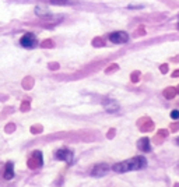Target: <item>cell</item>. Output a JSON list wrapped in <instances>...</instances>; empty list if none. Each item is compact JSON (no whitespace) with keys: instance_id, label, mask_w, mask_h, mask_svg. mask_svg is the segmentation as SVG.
Wrapping results in <instances>:
<instances>
[{"instance_id":"obj_11","label":"cell","mask_w":179,"mask_h":187,"mask_svg":"<svg viewBox=\"0 0 179 187\" xmlns=\"http://www.w3.org/2000/svg\"><path fill=\"white\" fill-rule=\"evenodd\" d=\"M52 4H67L69 0H50Z\"/></svg>"},{"instance_id":"obj_1","label":"cell","mask_w":179,"mask_h":187,"mask_svg":"<svg viewBox=\"0 0 179 187\" xmlns=\"http://www.w3.org/2000/svg\"><path fill=\"white\" fill-rule=\"evenodd\" d=\"M127 165H129V170H139V169H143L147 166V161H146L144 156L139 155V156H134V158L129 159Z\"/></svg>"},{"instance_id":"obj_13","label":"cell","mask_w":179,"mask_h":187,"mask_svg":"<svg viewBox=\"0 0 179 187\" xmlns=\"http://www.w3.org/2000/svg\"><path fill=\"white\" fill-rule=\"evenodd\" d=\"M129 8H143V6H133V4H130Z\"/></svg>"},{"instance_id":"obj_7","label":"cell","mask_w":179,"mask_h":187,"mask_svg":"<svg viewBox=\"0 0 179 187\" xmlns=\"http://www.w3.org/2000/svg\"><path fill=\"white\" fill-rule=\"evenodd\" d=\"M4 179L6 180H11L14 177V164L13 162H7L6 164V168H4Z\"/></svg>"},{"instance_id":"obj_6","label":"cell","mask_w":179,"mask_h":187,"mask_svg":"<svg viewBox=\"0 0 179 187\" xmlns=\"http://www.w3.org/2000/svg\"><path fill=\"white\" fill-rule=\"evenodd\" d=\"M108 170H109V166L106 164H98L97 166H94V169L91 170V174L94 177H100V176H104Z\"/></svg>"},{"instance_id":"obj_15","label":"cell","mask_w":179,"mask_h":187,"mask_svg":"<svg viewBox=\"0 0 179 187\" xmlns=\"http://www.w3.org/2000/svg\"><path fill=\"white\" fill-rule=\"evenodd\" d=\"M178 28H179V21H178Z\"/></svg>"},{"instance_id":"obj_10","label":"cell","mask_w":179,"mask_h":187,"mask_svg":"<svg viewBox=\"0 0 179 187\" xmlns=\"http://www.w3.org/2000/svg\"><path fill=\"white\" fill-rule=\"evenodd\" d=\"M35 14H37V16H41V17H45V16H49V11L43 10V8H41V7H37L35 8Z\"/></svg>"},{"instance_id":"obj_14","label":"cell","mask_w":179,"mask_h":187,"mask_svg":"<svg viewBox=\"0 0 179 187\" xmlns=\"http://www.w3.org/2000/svg\"><path fill=\"white\" fill-rule=\"evenodd\" d=\"M176 144H178V145H179V137L176 138Z\"/></svg>"},{"instance_id":"obj_8","label":"cell","mask_w":179,"mask_h":187,"mask_svg":"<svg viewBox=\"0 0 179 187\" xmlns=\"http://www.w3.org/2000/svg\"><path fill=\"white\" fill-rule=\"evenodd\" d=\"M137 147H139V149L143 151V152H150L151 151L150 140H148V138H141V140L137 143Z\"/></svg>"},{"instance_id":"obj_3","label":"cell","mask_w":179,"mask_h":187,"mask_svg":"<svg viewBox=\"0 0 179 187\" xmlns=\"http://www.w3.org/2000/svg\"><path fill=\"white\" fill-rule=\"evenodd\" d=\"M20 43H21L23 48H27V49H32V48H35V46L38 45V41H37V37H35L34 34L28 32V34H25L21 39H20Z\"/></svg>"},{"instance_id":"obj_4","label":"cell","mask_w":179,"mask_h":187,"mask_svg":"<svg viewBox=\"0 0 179 187\" xmlns=\"http://www.w3.org/2000/svg\"><path fill=\"white\" fill-rule=\"evenodd\" d=\"M55 158L58 159V161H64V162H67V164H71V162H73V152L66 148L58 149L55 154Z\"/></svg>"},{"instance_id":"obj_2","label":"cell","mask_w":179,"mask_h":187,"mask_svg":"<svg viewBox=\"0 0 179 187\" xmlns=\"http://www.w3.org/2000/svg\"><path fill=\"white\" fill-rule=\"evenodd\" d=\"M109 41H111L112 43H116V45L127 43V42H129V34H127V32H123V31L112 32V34L109 35Z\"/></svg>"},{"instance_id":"obj_5","label":"cell","mask_w":179,"mask_h":187,"mask_svg":"<svg viewBox=\"0 0 179 187\" xmlns=\"http://www.w3.org/2000/svg\"><path fill=\"white\" fill-rule=\"evenodd\" d=\"M42 164H43L42 152H41V151H34L32 158L28 161V166L34 169V168H38V166H42Z\"/></svg>"},{"instance_id":"obj_12","label":"cell","mask_w":179,"mask_h":187,"mask_svg":"<svg viewBox=\"0 0 179 187\" xmlns=\"http://www.w3.org/2000/svg\"><path fill=\"white\" fill-rule=\"evenodd\" d=\"M171 117L174 120H178L179 119V110H172V112H171Z\"/></svg>"},{"instance_id":"obj_9","label":"cell","mask_w":179,"mask_h":187,"mask_svg":"<svg viewBox=\"0 0 179 187\" xmlns=\"http://www.w3.org/2000/svg\"><path fill=\"white\" fill-rule=\"evenodd\" d=\"M105 109H106V112H118L119 106H118V104H115V102L105 101Z\"/></svg>"}]
</instances>
